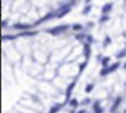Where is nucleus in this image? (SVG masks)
<instances>
[{"label":"nucleus","mask_w":126,"mask_h":113,"mask_svg":"<svg viewBox=\"0 0 126 113\" xmlns=\"http://www.w3.org/2000/svg\"><path fill=\"white\" fill-rule=\"evenodd\" d=\"M121 103H122V99H121V97H117V99L114 100L113 106H111V113H115V109L118 108L119 105H121Z\"/></svg>","instance_id":"7"},{"label":"nucleus","mask_w":126,"mask_h":113,"mask_svg":"<svg viewBox=\"0 0 126 113\" xmlns=\"http://www.w3.org/2000/svg\"><path fill=\"white\" fill-rule=\"evenodd\" d=\"M77 40H86L87 39V35H83V33H78V35H77Z\"/></svg>","instance_id":"20"},{"label":"nucleus","mask_w":126,"mask_h":113,"mask_svg":"<svg viewBox=\"0 0 126 113\" xmlns=\"http://www.w3.org/2000/svg\"><path fill=\"white\" fill-rule=\"evenodd\" d=\"M81 104H82L83 106H85V105H89V104H90V99H89V97H86V99L83 100V101H82Z\"/></svg>","instance_id":"23"},{"label":"nucleus","mask_w":126,"mask_h":113,"mask_svg":"<svg viewBox=\"0 0 126 113\" xmlns=\"http://www.w3.org/2000/svg\"><path fill=\"white\" fill-rule=\"evenodd\" d=\"M35 35H38V31H26V32H19L16 35V37H24V36H35Z\"/></svg>","instance_id":"5"},{"label":"nucleus","mask_w":126,"mask_h":113,"mask_svg":"<svg viewBox=\"0 0 126 113\" xmlns=\"http://www.w3.org/2000/svg\"><path fill=\"white\" fill-rule=\"evenodd\" d=\"M90 9H91V5H90V4H87V5H86L85 8H83V11H82V13H83V15H87V13L90 12Z\"/></svg>","instance_id":"18"},{"label":"nucleus","mask_w":126,"mask_h":113,"mask_svg":"<svg viewBox=\"0 0 126 113\" xmlns=\"http://www.w3.org/2000/svg\"><path fill=\"white\" fill-rule=\"evenodd\" d=\"M115 57H117V59H123V57H126V48H125V49H122L121 52L117 53Z\"/></svg>","instance_id":"11"},{"label":"nucleus","mask_w":126,"mask_h":113,"mask_svg":"<svg viewBox=\"0 0 126 113\" xmlns=\"http://www.w3.org/2000/svg\"><path fill=\"white\" fill-rule=\"evenodd\" d=\"M110 43H111V39H110V36H106L105 37V40H103V47H109L110 45Z\"/></svg>","instance_id":"13"},{"label":"nucleus","mask_w":126,"mask_h":113,"mask_svg":"<svg viewBox=\"0 0 126 113\" xmlns=\"http://www.w3.org/2000/svg\"><path fill=\"white\" fill-rule=\"evenodd\" d=\"M113 8V3H106L105 5L102 7V15H107L109 16V12Z\"/></svg>","instance_id":"6"},{"label":"nucleus","mask_w":126,"mask_h":113,"mask_svg":"<svg viewBox=\"0 0 126 113\" xmlns=\"http://www.w3.org/2000/svg\"><path fill=\"white\" fill-rule=\"evenodd\" d=\"M72 29L74 31H82L83 29V25H82V24H74V25H72Z\"/></svg>","instance_id":"19"},{"label":"nucleus","mask_w":126,"mask_h":113,"mask_svg":"<svg viewBox=\"0 0 126 113\" xmlns=\"http://www.w3.org/2000/svg\"><path fill=\"white\" fill-rule=\"evenodd\" d=\"M34 24H32V25H31V24H15L14 25V28L15 29H17V31H20V32H26V31H30L31 28H34Z\"/></svg>","instance_id":"2"},{"label":"nucleus","mask_w":126,"mask_h":113,"mask_svg":"<svg viewBox=\"0 0 126 113\" xmlns=\"http://www.w3.org/2000/svg\"><path fill=\"white\" fill-rule=\"evenodd\" d=\"M86 43H87V44L93 43V37H91V35H87V39H86Z\"/></svg>","instance_id":"25"},{"label":"nucleus","mask_w":126,"mask_h":113,"mask_svg":"<svg viewBox=\"0 0 126 113\" xmlns=\"http://www.w3.org/2000/svg\"><path fill=\"white\" fill-rule=\"evenodd\" d=\"M68 104H70V106H71L72 109H77V108L79 106V101H78L77 99H71Z\"/></svg>","instance_id":"10"},{"label":"nucleus","mask_w":126,"mask_h":113,"mask_svg":"<svg viewBox=\"0 0 126 113\" xmlns=\"http://www.w3.org/2000/svg\"><path fill=\"white\" fill-rule=\"evenodd\" d=\"M93 113H105V108H102V106H101V108H98V109H95L94 110V112Z\"/></svg>","instance_id":"24"},{"label":"nucleus","mask_w":126,"mask_h":113,"mask_svg":"<svg viewBox=\"0 0 126 113\" xmlns=\"http://www.w3.org/2000/svg\"><path fill=\"white\" fill-rule=\"evenodd\" d=\"M86 66H87V61H85V63H82L81 65H79V73L83 72V69H85Z\"/></svg>","instance_id":"22"},{"label":"nucleus","mask_w":126,"mask_h":113,"mask_svg":"<svg viewBox=\"0 0 126 113\" xmlns=\"http://www.w3.org/2000/svg\"><path fill=\"white\" fill-rule=\"evenodd\" d=\"M98 108H101V101H99V100H97L95 103L93 104V110L98 109Z\"/></svg>","instance_id":"21"},{"label":"nucleus","mask_w":126,"mask_h":113,"mask_svg":"<svg viewBox=\"0 0 126 113\" xmlns=\"http://www.w3.org/2000/svg\"><path fill=\"white\" fill-rule=\"evenodd\" d=\"M16 39V35H4L3 36V40H14Z\"/></svg>","instance_id":"17"},{"label":"nucleus","mask_w":126,"mask_h":113,"mask_svg":"<svg viewBox=\"0 0 126 113\" xmlns=\"http://www.w3.org/2000/svg\"><path fill=\"white\" fill-rule=\"evenodd\" d=\"M115 113H118V112H115Z\"/></svg>","instance_id":"29"},{"label":"nucleus","mask_w":126,"mask_h":113,"mask_svg":"<svg viewBox=\"0 0 126 113\" xmlns=\"http://www.w3.org/2000/svg\"><path fill=\"white\" fill-rule=\"evenodd\" d=\"M109 66H107V68H102V69H101V72H99V75H101V76H107V75H109Z\"/></svg>","instance_id":"14"},{"label":"nucleus","mask_w":126,"mask_h":113,"mask_svg":"<svg viewBox=\"0 0 126 113\" xmlns=\"http://www.w3.org/2000/svg\"><path fill=\"white\" fill-rule=\"evenodd\" d=\"M123 113H126V109H125V112H123Z\"/></svg>","instance_id":"28"},{"label":"nucleus","mask_w":126,"mask_h":113,"mask_svg":"<svg viewBox=\"0 0 126 113\" xmlns=\"http://www.w3.org/2000/svg\"><path fill=\"white\" fill-rule=\"evenodd\" d=\"M109 19H110V17L107 16V15H102V16H101V19H99V23L103 24V23H106V21H109Z\"/></svg>","instance_id":"15"},{"label":"nucleus","mask_w":126,"mask_h":113,"mask_svg":"<svg viewBox=\"0 0 126 113\" xmlns=\"http://www.w3.org/2000/svg\"><path fill=\"white\" fill-rule=\"evenodd\" d=\"M101 63H102V66L103 68H107V66H110L109 64H110V57L109 56H105L102 60H101Z\"/></svg>","instance_id":"9"},{"label":"nucleus","mask_w":126,"mask_h":113,"mask_svg":"<svg viewBox=\"0 0 126 113\" xmlns=\"http://www.w3.org/2000/svg\"><path fill=\"white\" fill-rule=\"evenodd\" d=\"M123 68H125V69H126V61H125V64H123Z\"/></svg>","instance_id":"27"},{"label":"nucleus","mask_w":126,"mask_h":113,"mask_svg":"<svg viewBox=\"0 0 126 113\" xmlns=\"http://www.w3.org/2000/svg\"><path fill=\"white\" fill-rule=\"evenodd\" d=\"M68 28H70L68 24H63V25H56V27H54V28H48V29H46V32L52 35V36H59L60 33L66 32Z\"/></svg>","instance_id":"1"},{"label":"nucleus","mask_w":126,"mask_h":113,"mask_svg":"<svg viewBox=\"0 0 126 113\" xmlns=\"http://www.w3.org/2000/svg\"><path fill=\"white\" fill-rule=\"evenodd\" d=\"M83 53H85V57L87 60L90 57V55H91V47H90V44L85 43V45H83Z\"/></svg>","instance_id":"4"},{"label":"nucleus","mask_w":126,"mask_h":113,"mask_svg":"<svg viewBox=\"0 0 126 113\" xmlns=\"http://www.w3.org/2000/svg\"><path fill=\"white\" fill-rule=\"evenodd\" d=\"M75 85H77V81H72L71 84H70V85L67 86V90H66V103H70V97H71V92H72V89H74L75 88Z\"/></svg>","instance_id":"3"},{"label":"nucleus","mask_w":126,"mask_h":113,"mask_svg":"<svg viewBox=\"0 0 126 113\" xmlns=\"http://www.w3.org/2000/svg\"><path fill=\"white\" fill-rule=\"evenodd\" d=\"M59 109H60V105H54V106H51V109H50L48 113H58Z\"/></svg>","instance_id":"12"},{"label":"nucleus","mask_w":126,"mask_h":113,"mask_svg":"<svg viewBox=\"0 0 126 113\" xmlns=\"http://www.w3.org/2000/svg\"><path fill=\"white\" fill-rule=\"evenodd\" d=\"M94 86H95L94 84H87V85H86V88H85V90H86L87 93H90L93 89H94Z\"/></svg>","instance_id":"16"},{"label":"nucleus","mask_w":126,"mask_h":113,"mask_svg":"<svg viewBox=\"0 0 126 113\" xmlns=\"http://www.w3.org/2000/svg\"><path fill=\"white\" fill-rule=\"evenodd\" d=\"M77 113H87V110H86V109H81L79 112H77Z\"/></svg>","instance_id":"26"},{"label":"nucleus","mask_w":126,"mask_h":113,"mask_svg":"<svg viewBox=\"0 0 126 113\" xmlns=\"http://www.w3.org/2000/svg\"><path fill=\"white\" fill-rule=\"evenodd\" d=\"M119 66H121V63H119V61H117V63L111 64V65L109 66V72H110V73H111V72H115Z\"/></svg>","instance_id":"8"}]
</instances>
